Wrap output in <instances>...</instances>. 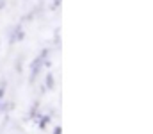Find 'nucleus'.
<instances>
[{
  "instance_id": "39448f33",
  "label": "nucleus",
  "mask_w": 153,
  "mask_h": 134,
  "mask_svg": "<svg viewBox=\"0 0 153 134\" xmlns=\"http://www.w3.org/2000/svg\"><path fill=\"white\" fill-rule=\"evenodd\" d=\"M5 86H7V82L5 81H2L0 82V100L4 98V95H5Z\"/></svg>"
},
{
  "instance_id": "1a4fd4ad",
  "label": "nucleus",
  "mask_w": 153,
  "mask_h": 134,
  "mask_svg": "<svg viewBox=\"0 0 153 134\" xmlns=\"http://www.w3.org/2000/svg\"><path fill=\"white\" fill-rule=\"evenodd\" d=\"M5 2H7V0H0V11H2L4 7H5Z\"/></svg>"
},
{
  "instance_id": "f257e3e1",
  "label": "nucleus",
  "mask_w": 153,
  "mask_h": 134,
  "mask_svg": "<svg viewBox=\"0 0 153 134\" xmlns=\"http://www.w3.org/2000/svg\"><path fill=\"white\" fill-rule=\"evenodd\" d=\"M41 70H43V59H41V57H36V59L30 63V82L36 81V77L39 75Z\"/></svg>"
},
{
  "instance_id": "20e7f679",
  "label": "nucleus",
  "mask_w": 153,
  "mask_h": 134,
  "mask_svg": "<svg viewBox=\"0 0 153 134\" xmlns=\"http://www.w3.org/2000/svg\"><path fill=\"white\" fill-rule=\"evenodd\" d=\"M50 124V116L45 115V116H39V129H46V125Z\"/></svg>"
},
{
  "instance_id": "9d476101",
  "label": "nucleus",
  "mask_w": 153,
  "mask_h": 134,
  "mask_svg": "<svg viewBox=\"0 0 153 134\" xmlns=\"http://www.w3.org/2000/svg\"><path fill=\"white\" fill-rule=\"evenodd\" d=\"M0 111H4V106H2V100H0Z\"/></svg>"
},
{
  "instance_id": "6e6552de",
  "label": "nucleus",
  "mask_w": 153,
  "mask_h": 134,
  "mask_svg": "<svg viewBox=\"0 0 153 134\" xmlns=\"http://www.w3.org/2000/svg\"><path fill=\"white\" fill-rule=\"evenodd\" d=\"M53 134H62V127H61V125H57V127L53 129Z\"/></svg>"
},
{
  "instance_id": "f03ea898",
  "label": "nucleus",
  "mask_w": 153,
  "mask_h": 134,
  "mask_svg": "<svg viewBox=\"0 0 153 134\" xmlns=\"http://www.w3.org/2000/svg\"><path fill=\"white\" fill-rule=\"evenodd\" d=\"M23 38H25V32L22 31V27H20V25H16V27L13 29V34L9 36V41H11V43H16V41H23Z\"/></svg>"
},
{
  "instance_id": "7ed1b4c3",
  "label": "nucleus",
  "mask_w": 153,
  "mask_h": 134,
  "mask_svg": "<svg viewBox=\"0 0 153 134\" xmlns=\"http://www.w3.org/2000/svg\"><path fill=\"white\" fill-rule=\"evenodd\" d=\"M45 86L48 89H53L55 88V79H53V73H46V77H45Z\"/></svg>"
},
{
  "instance_id": "0eeeda50",
  "label": "nucleus",
  "mask_w": 153,
  "mask_h": 134,
  "mask_svg": "<svg viewBox=\"0 0 153 134\" xmlns=\"http://www.w3.org/2000/svg\"><path fill=\"white\" fill-rule=\"evenodd\" d=\"M48 54H50V50H43L39 57H41V59H46V57H48Z\"/></svg>"
},
{
  "instance_id": "423d86ee",
  "label": "nucleus",
  "mask_w": 153,
  "mask_h": 134,
  "mask_svg": "<svg viewBox=\"0 0 153 134\" xmlns=\"http://www.w3.org/2000/svg\"><path fill=\"white\" fill-rule=\"evenodd\" d=\"M36 116H38V104H34V106H32V107H30V118H32V120H34V118H36Z\"/></svg>"
}]
</instances>
